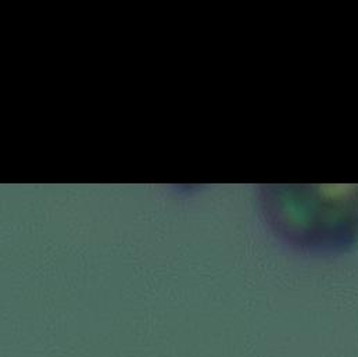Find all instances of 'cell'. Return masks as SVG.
<instances>
[{
    "label": "cell",
    "mask_w": 358,
    "mask_h": 357,
    "mask_svg": "<svg viewBox=\"0 0 358 357\" xmlns=\"http://www.w3.org/2000/svg\"><path fill=\"white\" fill-rule=\"evenodd\" d=\"M262 207L271 228L290 245L338 252L358 239V186H267Z\"/></svg>",
    "instance_id": "1"
}]
</instances>
